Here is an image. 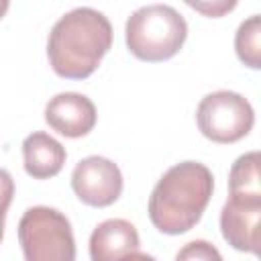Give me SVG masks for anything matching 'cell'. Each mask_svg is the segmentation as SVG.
<instances>
[{
	"label": "cell",
	"mask_w": 261,
	"mask_h": 261,
	"mask_svg": "<svg viewBox=\"0 0 261 261\" xmlns=\"http://www.w3.org/2000/svg\"><path fill=\"white\" fill-rule=\"evenodd\" d=\"M112 47V24L96 8L80 6L63 14L47 39L51 69L65 80L90 77Z\"/></svg>",
	"instance_id": "1"
},
{
	"label": "cell",
	"mask_w": 261,
	"mask_h": 261,
	"mask_svg": "<svg viewBox=\"0 0 261 261\" xmlns=\"http://www.w3.org/2000/svg\"><path fill=\"white\" fill-rule=\"evenodd\" d=\"M214 192L212 171L198 161L169 167L149 196V218L163 234H181L194 228Z\"/></svg>",
	"instance_id": "2"
},
{
	"label": "cell",
	"mask_w": 261,
	"mask_h": 261,
	"mask_svg": "<svg viewBox=\"0 0 261 261\" xmlns=\"http://www.w3.org/2000/svg\"><path fill=\"white\" fill-rule=\"evenodd\" d=\"M126 49L141 61H167L188 39L186 18L167 4H149L135 10L124 24Z\"/></svg>",
	"instance_id": "3"
},
{
	"label": "cell",
	"mask_w": 261,
	"mask_h": 261,
	"mask_svg": "<svg viewBox=\"0 0 261 261\" xmlns=\"http://www.w3.org/2000/svg\"><path fill=\"white\" fill-rule=\"evenodd\" d=\"M18 243L27 261H73V230L63 212L49 206L24 210L18 222Z\"/></svg>",
	"instance_id": "4"
},
{
	"label": "cell",
	"mask_w": 261,
	"mask_h": 261,
	"mask_svg": "<svg viewBox=\"0 0 261 261\" xmlns=\"http://www.w3.org/2000/svg\"><path fill=\"white\" fill-rule=\"evenodd\" d=\"M196 122L206 139L228 145L251 133L255 112L245 96L230 90H218L200 100L196 108Z\"/></svg>",
	"instance_id": "5"
},
{
	"label": "cell",
	"mask_w": 261,
	"mask_h": 261,
	"mask_svg": "<svg viewBox=\"0 0 261 261\" xmlns=\"http://www.w3.org/2000/svg\"><path fill=\"white\" fill-rule=\"evenodd\" d=\"M122 173L114 161L100 155L82 159L71 171V190L88 206L106 208L122 194Z\"/></svg>",
	"instance_id": "6"
},
{
	"label": "cell",
	"mask_w": 261,
	"mask_h": 261,
	"mask_svg": "<svg viewBox=\"0 0 261 261\" xmlns=\"http://www.w3.org/2000/svg\"><path fill=\"white\" fill-rule=\"evenodd\" d=\"M261 200L228 196L220 210V232L224 241L243 253H261Z\"/></svg>",
	"instance_id": "7"
},
{
	"label": "cell",
	"mask_w": 261,
	"mask_h": 261,
	"mask_svg": "<svg viewBox=\"0 0 261 261\" xmlns=\"http://www.w3.org/2000/svg\"><path fill=\"white\" fill-rule=\"evenodd\" d=\"M96 106L80 92L55 94L45 104V122L67 139L86 137L96 126Z\"/></svg>",
	"instance_id": "8"
},
{
	"label": "cell",
	"mask_w": 261,
	"mask_h": 261,
	"mask_svg": "<svg viewBox=\"0 0 261 261\" xmlns=\"http://www.w3.org/2000/svg\"><path fill=\"white\" fill-rule=\"evenodd\" d=\"M139 232L133 222L124 218H108L100 222L90 234V257L92 261H118L141 257L147 259V253H141Z\"/></svg>",
	"instance_id": "9"
},
{
	"label": "cell",
	"mask_w": 261,
	"mask_h": 261,
	"mask_svg": "<svg viewBox=\"0 0 261 261\" xmlns=\"http://www.w3.org/2000/svg\"><path fill=\"white\" fill-rule=\"evenodd\" d=\"M65 157V147L43 130H37L22 141V165L33 179L55 177L63 169Z\"/></svg>",
	"instance_id": "10"
},
{
	"label": "cell",
	"mask_w": 261,
	"mask_h": 261,
	"mask_svg": "<svg viewBox=\"0 0 261 261\" xmlns=\"http://www.w3.org/2000/svg\"><path fill=\"white\" fill-rule=\"evenodd\" d=\"M259 151H249L241 155L228 173V196L245 200H261V179H259Z\"/></svg>",
	"instance_id": "11"
},
{
	"label": "cell",
	"mask_w": 261,
	"mask_h": 261,
	"mask_svg": "<svg viewBox=\"0 0 261 261\" xmlns=\"http://www.w3.org/2000/svg\"><path fill=\"white\" fill-rule=\"evenodd\" d=\"M234 51L241 63L251 69L261 67V16L253 14L243 20L234 33Z\"/></svg>",
	"instance_id": "12"
},
{
	"label": "cell",
	"mask_w": 261,
	"mask_h": 261,
	"mask_svg": "<svg viewBox=\"0 0 261 261\" xmlns=\"http://www.w3.org/2000/svg\"><path fill=\"white\" fill-rule=\"evenodd\" d=\"M184 2L190 8H194L196 12H200L204 16H210V18L226 16L239 4V0H184Z\"/></svg>",
	"instance_id": "13"
},
{
	"label": "cell",
	"mask_w": 261,
	"mask_h": 261,
	"mask_svg": "<svg viewBox=\"0 0 261 261\" xmlns=\"http://www.w3.org/2000/svg\"><path fill=\"white\" fill-rule=\"evenodd\" d=\"M12 196H14V179L6 169H0V243L4 237V220H6L8 206L12 202Z\"/></svg>",
	"instance_id": "14"
},
{
	"label": "cell",
	"mask_w": 261,
	"mask_h": 261,
	"mask_svg": "<svg viewBox=\"0 0 261 261\" xmlns=\"http://www.w3.org/2000/svg\"><path fill=\"white\" fill-rule=\"evenodd\" d=\"M177 259H220V253L206 241H192L175 255Z\"/></svg>",
	"instance_id": "15"
},
{
	"label": "cell",
	"mask_w": 261,
	"mask_h": 261,
	"mask_svg": "<svg viewBox=\"0 0 261 261\" xmlns=\"http://www.w3.org/2000/svg\"><path fill=\"white\" fill-rule=\"evenodd\" d=\"M8 6H10V0H0V18L8 12Z\"/></svg>",
	"instance_id": "16"
}]
</instances>
